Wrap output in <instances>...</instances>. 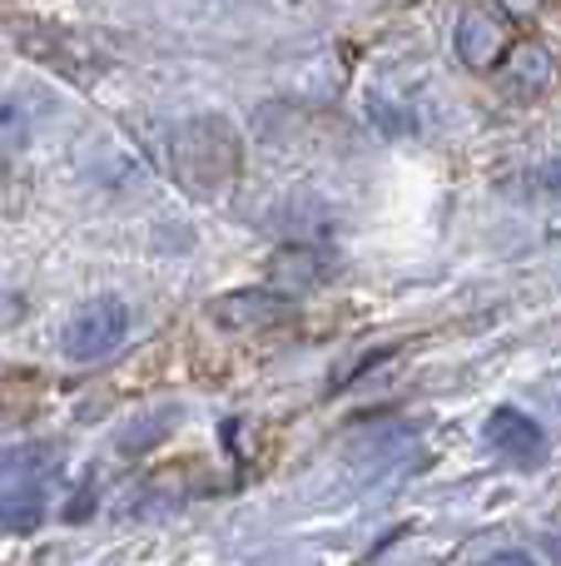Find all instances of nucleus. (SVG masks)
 I'll return each instance as SVG.
<instances>
[{"label":"nucleus","mask_w":561,"mask_h":566,"mask_svg":"<svg viewBox=\"0 0 561 566\" xmlns=\"http://www.w3.org/2000/svg\"><path fill=\"white\" fill-rule=\"evenodd\" d=\"M542 185H547V195H557V199H561V159H552V165L542 169Z\"/></svg>","instance_id":"13"},{"label":"nucleus","mask_w":561,"mask_h":566,"mask_svg":"<svg viewBox=\"0 0 561 566\" xmlns=\"http://www.w3.org/2000/svg\"><path fill=\"white\" fill-rule=\"evenodd\" d=\"M552 85H557V55L547 45H537V40H517L502 60V90L512 99H522V105H532Z\"/></svg>","instance_id":"6"},{"label":"nucleus","mask_w":561,"mask_h":566,"mask_svg":"<svg viewBox=\"0 0 561 566\" xmlns=\"http://www.w3.org/2000/svg\"><path fill=\"white\" fill-rule=\"evenodd\" d=\"M453 45H457V60H463V65L487 70V65H497V55L507 50V35H502V25H497V15H487V10H477V6H467L463 15H457Z\"/></svg>","instance_id":"7"},{"label":"nucleus","mask_w":561,"mask_h":566,"mask_svg":"<svg viewBox=\"0 0 561 566\" xmlns=\"http://www.w3.org/2000/svg\"><path fill=\"white\" fill-rule=\"evenodd\" d=\"M129 333V308L119 298H89L85 308H75V318L65 323V353L75 363H99L125 343Z\"/></svg>","instance_id":"3"},{"label":"nucleus","mask_w":561,"mask_h":566,"mask_svg":"<svg viewBox=\"0 0 561 566\" xmlns=\"http://www.w3.org/2000/svg\"><path fill=\"white\" fill-rule=\"evenodd\" d=\"M274 279L278 283H318L324 279V254L318 249H308V244H298V249H278L274 254Z\"/></svg>","instance_id":"8"},{"label":"nucleus","mask_w":561,"mask_h":566,"mask_svg":"<svg viewBox=\"0 0 561 566\" xmlns=\"http://www.w3.org/2000/svg\"><path fill=\"white\" fill-rule=\"evenodd\" d=\"M497 6H502L512 20H527V15H537V10H542V0H497Z\"/></svg>","instance_id":"11"},{"label":"nucleus","mask_w":561,"mask_h":566,"mask_svg":"<svg viewBox=\"0 0 561 566\" xmlns=\"http://www.w3.org/2000/svg\"><path fill=\"white\" fill-rule=\"evenodd\" d=\"M239 159H244V149H239L234 125L219 115L184 119V125H174V135H169V175L194 199L229 195L239 179Z\"/></svg>","instance_id":"1"},{"label":"nucleus","mask_w":561,"mask_h":566,"mask_svg":"<svg viewBox=\"0 0 561 566\" xmlns=\"http://www.w3.org/2000/svg\"><path fill=\"white\" fill-rule=\"evenodd\" d=\"M294 313V303L274 289H239V293H224L214 298L209 318L229 333H264V328H278V323Z\"/></svg>","instance_id":"4"},{"label":"nucleus","mask_w":561,"mask_h":566,"mask_svg":"<svg viewBox=\"0 0 561 566\" xmlns=\"http://www.w3.org/2000/svg\"><path fill=\"white\" fill-rule=\"evenodd\" d=\"M483 566H537V562L527 557V552H493Z\"/></svg>","instance_id":"12"},{"label":"nucleus","mask_w":561,"mask_h":566,"mask_svg":"<svg viewBox=\"0 0 561 566\" xmlns=\"http://www.w3.org/2000/svg\"><path fill=\"white\" fill-rule=\"evenodd\" d=\"M487 448L497 452V458L517 462V468H537V462L547 458V432L537 418H527L522 408H497L493 418H487Z\"/></svg>","instance_id":"5"},{"label":"nucleus","mask_w":561,"mask_h":566,"mask_svg":"<svg viewBox=\"0 0 561 566\" xmlns=\"http://www.w3.org/2000/svg\"><path fill=\"white\" fill-rule=\"evenodd\" d=\"M25 139V109L15 99H0V145H20Z\"/></svg>","instance_id":"10"},{"label":"nucleus","mask_w":561,"mask_h":566,"mask_svg":"<svg viewBox=\"0 0 561 566\" xmlns=\"http://www.w3.org/2000/svg\"><path fill=\"white\" fill-rule=\"evenodd\" d=\"M179 422V408H159V412H149V418H139L135 428H125L119 432V452H145V448H155L159 438H165L169 428Z\"/></svg>","instance_id":"9"},{"label":"nucleus","mask_w":561,"mask_h":566,"mask_svg":"<svg viewBox=\"0 0 561 566\" xmlns=\"http://www.w3.org/2000/svg\"><path fill=\"white\" fill-rule=\"evenodd\" d=\"M50 462L40 448H0V522L6 527H35L45 512Z\"/></svg>","instance_id":"2"}]
</instances>
